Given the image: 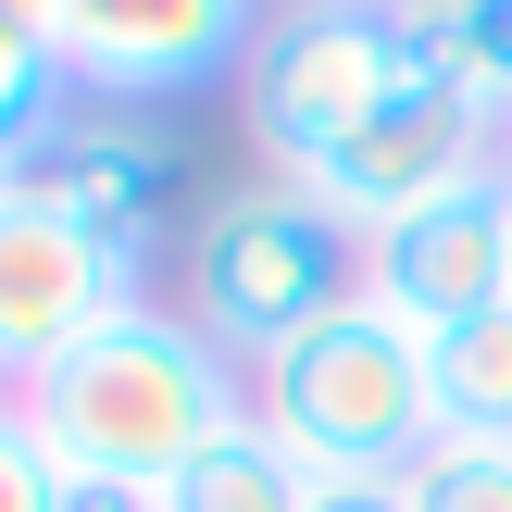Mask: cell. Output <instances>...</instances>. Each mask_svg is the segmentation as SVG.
Returning a JSON list of instances; mask_svg holds the SVG:
<instances>
[{"mask_svg":"<svg viewBox=\"0 0 512 512\" xmlns=\"http://www.w3.org/2000/svg\"><path fill=\"white\" fill-rule=\"evenodd\" d=\"M25 425L63 475H138V488H175L213 438L250 425V363H225L175 300H138L100 338H75L50 375H25Z\"/></svg>","mask_w":512,"mask_h":512,"instance_id":"6da1fadb","label":"cell"},{"mask_svg":"<svg viewBox=\"0 0 512 512\" xmlns=\"http://www.w3.org/2000/svg\"><path fill=\"white\" fill-rule=\"evenodd\" d=\"M250 425L313 488H338V475H413L438 450V338L400 300L363 288L250 375Z\"/></svg>","mask_w":512,"mask_h":512,"instance_id":"7a4b0ae2","label":"cell"},{"mask_svg":"<svg viewBox=\"0 0 512 512\" xmlns=\"http://www.w3.org/2000/svg\"><path fill=\"white\" fill-rule=\"evenodd\" d=\"M338 300H363V225H338L313 188L288 175H250V188L200 200L188 263H175V313L225 350V363L263 375L288 338H313Z\"/></svg>","mask_w":512,"mask_h":512,"instance_id":"3957f363","label":"cell"},{"mask_svg":"<svg viewBox=\"0 0 512 512\" xmlns=\"http://www.w3.org/2000/svg\"><path fill=\"white\" fill-rule=\"evenodd\" d=\"M413 75L425 63L400 50L388 13H363V0H275L263 38H250V63H238V113H250L263 175H288V188L325 175Z\"/></svg>","mask_w":512,"mask_h":512,"instance_id":"277c9868","label":"cell"},{"mask_svg":"<svg viewBox=\"0 0 512 512\" xmlns=\"http://www.w3.org/2000/svg\"><path fill=\"white\" fill-rule=\"evenodd\" d=\"M250 38H263V0H50L75 100H113V113H163L175 88L238 75Z\"/></svg>","mask_w":512,"mask_h":512,"instance_id":"5b68a950","label":"cell"},{"mask_svg":"<svg viewBox=\"0 0 512 512\" xmlns=\"http://www.w3.org/2000/svg\"><path fill=\"white\" fill-rule=\"evenodd\" d=\"M150 300V263H125V250H100L88 225H63L50 200H0V388H25V375H50L75 338H100L113 313H138Z\"/></svg>","mask_w":512,"mask_h":512,"instance_id":"8992f818","label":"cell"},{"mask_svg":"<svg viewBox=\"0 0 512 512\" xmlns=\"http://www.w3.org/2000/svg\"><path fill=\"white\" fill-rule=\"evenodd\" d=\"M475 175H500V150H488V113H475L463 88H438V75H413V88L388 100V113L363 125V138L338 150L325 175H300V188L325 200L338 225H400V213H425V200H450V188H475Z\"/></svg>","mask_w":512,"mask_h":512,"instance_id":"52a82bcc","label":"cell"},{"mask_svg":"<svg viewBox=\"0 0 512 512\" xmlns=\"http://www.w3.org/2000/svg\"><path fill=\"white\" fill-rule=\"evenodd\" d=\"M25 200H50L63 225H88L100 250L150 263L163 238V200H175V138L150 113H113V100H75L38 150H25Z\"/></svg>","mask_w":512,"mask_h":512,"instance_id":"ba28073f","label":"cell"},{"mask_svg":"<svg viewBox=\"0 0 512 512\" xmlns=\"http://www.w3.org/2000/svg\"><path fill=\"white\" fill-rule=\"evenodd\" d=\"M363 288L400 300L425 338H450L463 313L512 300V188L475 175V188H450V200H425V213L375 225V238H363Z\"/></svg>","mask_w":512,"mask_h":512,"instance_id":"9c48e42d","label":"cell"},{"mask_svg":"<svg viewBox=\"0 0 512 512\" xmlns=\"http://www.w3.org/2000/svg\"><path fill=\"white\" fill-rule=\"evenodd\" d=\"M400 50H413L438 88H463L475 113L512 100V0H388Z\"/></svg>","mask_w":512,"mask_h":512,"instance_id":"30bf717a","label":"cell"},{"mask_svg":"<svg viewBox=\"0 0 512 512\" xmlns=\"http://www.w3.org/2000/svg\"><path fill=\"white\" fill-rule=\"evenodd\" d=\"M438 438L512 450V300H488V313H463L438 338Z\"/></svg>","mask_w":512,"mask_h":512,"instance_id":"8fae6325","label":"cell"},{"mask_svg":"<svg viewBox=\"0 0 512 512\" xmlns=\"http://www.w3.org/2000/svg\"><path fill=\"white\" fill-rule=\"evenodd\" d=\"M163 512H313V475H300L263 425H238V438H213V450L163 488Z\"/></svg>","mask_w":512,"mask_h":512,"instance_id":"7c38bea8","label":"cell"},{"mask_svg":"<svg viewBox=\"0 0 512 512\" xmlns=\"http://www.w3.org/2000/svg\"><path fill=\"white\" fill-rule=\"evenodd\" d=\"M63 113H75V75H63V50H50V25H25L13 0H0V125H13V138H50Z\"/></svg>","mask_w":512,"mask_h":512,"instance_id":"4fadbf2b","label":"cell"},{"mask_svg":"<svg viewBox=\"0 0 512 512\" xmlns=\"http://www.w3.org/2000/svg\"><path fill=\"white\" fill-rule=\"evenodd\" d=\"M413 512H512V450L500 438H438L413 475H400Z\"/></svg>","mask_w":512,"mask_h":512,"instance_id":"5bb4252c","label":"cell"},{"mask_svg":"<svg viewBox=\"0 0 512 512\" xmlns=\"http://www.w3.org/2000/svg\"><path fill=\"white\" fill-rule=\"evenodd\" d=\"M63 500V463L38 450V425H25V400L0 388V512H50Z\"/></svg>","mask_w":512,"mask_h":512,"instance_id":"9a60e30c","label":"cell"},{"mask_svg":"<svg viewBox=\"0 0 512 512\" xmlns=\"http://www.w3.org/2000/svg\"><path fill=\"white\" fill-rule=\"evenodd\" d=\"M50 512H163V488H138V475H63Z\"/></svg>","mask_w":512,"mask_h":512,"instance_id":"2e32d148","label":"cell"},{"mask_svg":"<svg viewBox=\"0 0 512 512\" xmlns=\"http://www.w3.org/2000/svg\"><path fill=\"white\" fill-rule=\"evenodd\" d=\"M313 512H413V500H400V475H338V488H313Z\"/></svg>","mask_w":512,"mask_h":512,"instance_id":"e0dca14e","label":"cell"},{"mask_svg":"<svg viewBox=\"0 0 512 512\" xmlns=\"http://www.w3.org/2000/svg\"><path fill=\"white\" fill-rule=\"evenodd\" d=\"M25 150H38V138H13V125H0V200L25 188Z\"/></svg>","mask_w":512,"mask_h":512,"instance_id":"ac0fdd59","label":"cell"},{"mask_svg":"<svg viewBox=\"0 0 512 512\" xmlns=\"http://www.w3.org/2000/svg\"><path fill=\"white\" fill-rule=\"evenodd\" d=\"M488 150H500V188H512V100H500V113H488Z\"/></svg>","mask_w":512,"mask_h":512,"instance_id":"d6986e66","label":"cell"},{"mask_svg":"<svg viewBox=\"0 0 512 512\" xmlns=\"http://www.w3.org/2000/svg\"><path fill=\"white\" fill-rule=\"evenodd\" d=\"M363 13H388V0H363Z\"/></svg>","mask_w":512,"mask_h":512,"instance_id":"ffe728a7","label":"cell"}]
</instances>
